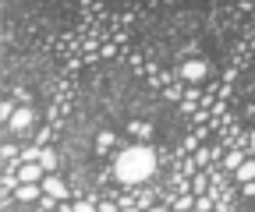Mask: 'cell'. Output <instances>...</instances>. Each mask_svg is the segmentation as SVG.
Wrapping results in <instances>:
<instances>
[{
    "instance_id": "obj_1",
    "label": "cell",
    "mask_w": 255,
    "mask_h": 212,
    "mask_svg": "<svg viewBox=\"0 0 255 212\" xmlns=\"http://www.w3.org/2000/svg\"><path fill=\"white\" fill-rule=\"evenodd\" d=\"M156 163H159V156L149 145H128L114 163V173H117L121 184L131 188V184H142V180H149L156 173Z\"/></svg>"
},
{
    "instance_id": "obj_2",
    "label": "cell",
    "mask_w": 255,
    "mask_h": 212,
    "mask_svg": "<svg viewBox=\"0 0 255 212\" xmlns=\"http://www.w3.org/2000/svg\"><path fill=\"white\" fill-rule=\"evenodd\" d=\"M206 74H209V64H206V60H184V64L177 68V78H181V81H191V85L202 81Z\"/></svg>"
},
{
    "instance_id": "obj_3",
    "label": "cell",
    "mask_w": 255,
    "mask_h": 212,
    "mask_svg": "<svg viewBox=\"0 0 255 212\" xmlns=\"http://www.w3.org/2000/svg\"><path fill=\"white\" fill-rule=\"evenodd\" d=\"M43 195H50V198H57V202H64V198H68V195H71V188H68V184H64V180H60L57 173H46V177H43Z\"/></svg>"
},
{
    "instance_id": "obj_4",
    "label": "cell",
    "mask_w": 255,
    "mask_h": 212,
    "mask_svg": "<svg viewBox=\"0 0 255 212\" xmlns=\"http://www.w3.org/2000/svg\"><path fill=\"white\" fill-rule=\"evenodd\" d=\"M43 177H46V170L39 163H21L18 166V180H21V184H43Z\"/></svg>"
},
{
    "instance_id": "obj_5",
    "label": "cell",
    "mask_w": 255,
    "mask_h": 212,
    "mask_svg": "<svg viewBox=\"0 0 255 212\" xmlns=\"http://www.w3.org/2000/svg\"><path fill=\"white\" fill-rule=\"evenodd\" d=\"M32 120H36V113H32L28 106H18V110H14V117H11V124H7V128H11V131H25V128H32Z\"/></svg>"
},
{
    "instance_id": "obj_6",
    "label": "cell",
    "mask_w": 255,
    "mask_h": 212,
    "mask_svg": "<svg viewBox=\"0 0 255 212\" xmlns=\"http://www.w3.org/2000/svg\"><path fill=\"white\" fill-rule=\"evenodd\" d=\"M14 198L18 202H36V198H43V184H21L14 191Z\"/></svg>"
},
{
    "instance_id": "obj_7",
    "label": "cell",
    "mask_w": 255,
    "mask_h": 212,
    "mask_svg": "<svg viewBox=\"0 0 255 212\" xmlns=\"http://www.w3.org/2000/svg\"><path fill=\"white\" fill-rule=\"evenodd\" d=\"M128 131L138 138V145H145V141H149V135H152V128L145 124V120H131V124H128Z\"/></svg>"
},
{
    "instance_id": "obj_8",
    "label": "cell",
    "mask_w": 255,
    "mask_h": 212,
    "mask_svg": "<svg viewBox=\"0 0 255 212\" xmlns=\"http://www.w3.org/2000/svg\"><path fill=\"white\" fill-rule=\"evenodd\" d=\"M191 195H199V198H202V195H209V173H202V170H199L195 177H191Z\"/></svg>"
},
{
    "instance_id": "obj_9",
    "label": "cell",
    "mask_w": 255,
    "mask_h": 212,
    "mask_svg": "<svg viewBox=\"0 0 255 212\" xmlns=\"http://www.w3.org/2000/svg\"><path fill=\"white\" fill-rule=\"evenodd\" d=\"M234 177H238V184H248V180H255V159H245V163L234 170Z\"/></svg>"
},
{
    "instance_id": "obj_10",
    "label": "cell",
    "mask_w": 255,
    "mask_h": 212,
    "mask_svg": "<svg viewBox=\"0 0 255 212\" xmlns=\"http://www.w3.org/2000/svg\"><path fill=\"white\" fill-rule=\"evenodd\" d=\"M195 202H199V195H191V191H184L177 202H174V209L170 212H191V209H195Z\"/></svg>"
},
{
    "instance_id": "obj_11",
    "label": "cell",
    "mask_w": 255,
    "mask_h": 212,
    "mask_svg": "<svg viewBox=\"0 0 255 212\" xmlns=\"http://www.w3.org/2000/svg\"><path fill=\"white\" fill-rule=\"evenodd\" d=\"M245 163V156H241V148H227V156H223V166L227 170H238Z\"/></svg>"
},
{
    "instance_id": "obj_12",
    "label": "cell",
    "mask_w": 255,
    "mask_h": 212,
    "mask_svg": "<svg viewBox=\"0 0 255 212\" xmlns=\"http://www.w3.org/2000/svg\"><path fill=\"white\" fill-rule=\"evenodd\" d=\"M39 166H43L46 173H53V170H57V152H53V148H43V156H39Z\"/></svg>"
},
{
    "instance_id": "obj_13",
    "label": "cell",
    "mask_w": 255,
    "mask_h": 212,
    "mask_svg": "<svg viewBox=\"0 0 255 212\" xmlns=\"http://www.w3.org/2000/svg\"><path fill=\"white\" fill-rule=\"evenodd\" d=\"M195 173H199V163L191 159V156H184V159H181V177H184V180H191Z\"/></svg>"
},
{
    "instance_id": "obj_14",
    "label": "cell",
    "mask_w": 255,
    "mask_h": 212,
    "mask_svg": "<svg viewBox=\"0 0 255 212\" xmlns=\"http://www.w3.org/2000/svg\"><path fill=\"white\" fill-rule=\"evenodd\" d=\"M39 156H43V148L39 145H28L25 152H21V163H39Z\"/></svg>"
},
{
    "instance_id": "obj_15",
    "label": "cell",
    "mask_w": 255,
    "mask_h": 212,
    "mask_svg": "<svg viewBox=\"0 0 255 212\" xmlns=\"http://www.w3.org/2000/svg\"><path fill=\"white\" fill-rule=\"evenodd\" d=\"M0 117H4V124H11V117H14V99H4V103H0Z\"/></svg>"
},
{
    "instance_id": "obj_16",
    "label": "cell",
    "mask_w": 255,
    "mask_h": 212,
    "mask_svg": "<svg viewBox=\"0 0 255 212\" xmlns=\"http://www.w3.org/2000/svg\"><path fill=\"white\" fill-rule=\"evenodd\" d=\"M110 145H114V135H110V131H100V138H96V148H100V152H107Z\"/></svg>"
},
{
    "instance_id": "obj_17",
    "label": "cell",
    "mask_w": 255,
    "mask_h": 212,
    "mask_svg": "<svg viewBox=\"0 0 255 212\" xmlns=\"http://www.w3.org/2000/svg\"><path fill=\"white\" fill-rule=\"evenodd\" d=\"M46 141H50V128H39V131H36V145L46 148Z\"/></svg>"
},
{
    "instance_id": "obj_18",
    "label": "cell",
    "mask_w": 255,
    "mask_h": 212,
    "mask_svg": "<svg viewBox=\"0 0 255 212\" xmlns=\"http://www.w3.org/2000/svg\"><path fill=\"white\" fill-rule=\"evenodd\" d=\"M209 205H213V195H202V198L195 202V209H199V212H209Z\"/></svg>"
},
{
    "instance_id": "obj_19",
    "label": "cell",
    "mask_w": 255,
    "mask_h": 212,
    "mask_svg": "<svg viewBox=\"0 0 255 212\" xmlns=\"http://www.w3.org/2000/svg\"><path fill=\"white\" fill-rule=\"evenodd\" d=\"M96 209H100V212H121V205H117V202H100Z\"/></svg>"
},
{
    "instance_id": "obj_20",
    "label": "cell",
    "mask_w": 255,
    "mask_h": 212,
    "mask_svg": "<svg viewBox=\"0 0 255 212\" xmlns=\"http://www.w3.org/2000/svg\"><path fill=\"white\" fill-rule=\"evenodd\" d=\"M223 113H227V103L216 99V103H213V117H223Z\"/></svg>"
},
{
    "instance_id": "obj_21",
    "label": "cell",
    "mask_w": 255,
    "mask_h": 212,
    "mask_svg": "<svg viewBox=\"0 0 255 212\" xmlns=\"http://www.w3.org/2000/svg\"><path fill=\"white\" fill-rule=\"evenodd\" d=\"M100 53H103V57H114V53H117V43H103Z\"/></svg>"
},
{
    "instance_id": "obj_22",
    "label": "cell",
    "mask_w": 255,
    "mask_h": 212,
    "mask_svg": "<svg viewBox=\"0 0 255 212\" xmlns=\"http://www.w3.org/2000/svg\"><path fill=\"white\" fill-rule=\"evenodd\" d=\"M241 195H248V198H255V180H248V184H241Z\"/></svg>"
},
{
    "instance_id": "obj_23",
    "label": "cell",
    "mask_w": 255,
    "mask_h": 212,
    "mask_svg": "<svg viewBox=\"0 0 255 212\" xmlns=\"http://www.w3.org/2000/svg\"><path fill=\"white\" fill-rule=\"evenodd\" d=\"M43 209L50 212V209H57V198H50V195H43Z\"/></svg>"
},
{
    "instance_id": "obj_24",
    "label": "cell",
    "mask_w": 255,
    "mask_h": 212,
    "mask_svg": "<svg viewBox=\"0 0 255 212\" xmlns=\"http://www.w3.org/2000/svg\"><path fill=\"white\" fill-rule=\"evenodd\" d=\"M191 212H199V209H191Z\"/></svg>"
}]
</instances>
